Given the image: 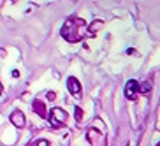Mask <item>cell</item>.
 Here are the masks:
<instances>
[{
  "label": "cell",
  "instance_id": "52a82bcc",
  "mask_svg": "<svg viewBox=\"0 0 160 146\" xmlns=\"http://www.w3.org/2000/svg\"><path fill=\"white\" fill-rule=\"evenodd\" d=\"M32 109H33V113H37L41 118H48V109H46V104L42 100L35 99L32 102Z\"/></svg>",
  "mask_w": 160,
  "mask_h": 146
},
{
  "label": "cell",
  "instance_id": "3957f363",
  "mask_svg": "<svg viewBox=\"0 0 160 146\" xmlns=\"http://www.w3.org/2000/svg\"><path fill=\"white\" fill-rule=\"evenodd\" d=\"M86 137H88V141L92 143V144H97V146H106V137L100 134L97 128H90L88 132H86Z\"/></svg>",
  "mask_w": 160,
  "mask_h": 146
},
{
  "label": "cell",
  "instance_id": "5b68a950",
  "mask_svg": "<svg viewBox=\"0 0 160 146\" xmlns=\"http://www.w3.org/2000/svg\"><path fill=\"white\" fill-rule=\"evenodd\" d=\"M11 123H12V125H14V127H25V123H27V118H25V114L21 113V111H19V109H16V111H12V113H11Z\"/></svg>",
  "mask_w": 160,
  "mask_h": 146
},
{
  "label": "cell",
  "instance_id": "6da1fadb",
  "mask_svg": "<svg viewBox=\"0 0 160 146\" xmlns=\"http://www.w3.org/2000/svg\"><path fill=\"white\" fill-rule=\"evenodd\" d=\"M60 33H62V37L65 39L67 43L74 44V43H79V41L85 39V35L88 33V27H86V23L81 18L72 16V18H69L65 21V25L62 27Z\"/></svg>",
  "mask_w": 160,
  "mask_h": 146
},
{
  "label": "cell",
  "instance_id": "7c38bea8",
  "mask_svg": "<svg viewBox=\"0 0 160 146\" xmlns=\"http://www.w3.org/2000/svg\"><path fill=\"white\" fill-rule=\"evenodd\" d=\"M48 99H49V100H55V99H57L55 92H48Z\"/></svg>",
  "mask_w": 160,
  "mask_h": 146
},
{
  "label": "cell",
  "instance_id": "7a4b0ae2",
  "mask_svg": "<svg viewBox=\"0 0 160 146\" xmlns=\"http://www.w3.org/2000/svg\"><path fill=\"white\" fill-rule=\"evenodd\" d=\"M67 118H69V114H67L62 108H53L51 111H49V114H48V120H49L53 128L63 127L65 122H67Z\"/></svg>",
  "mask_w": 160,
  "mask_h": 146
},
{
  "label": "cell",
  "instance_id": "277c9868",
  "mask_svg": "<svg viewBox=\"0 0 160 146\" xmlns=\"http://www.w3.org/2000/svg\"><path fill=\"white\" fill-rule=\"evenodd\" d=\"M137 93H139V83L136 79L127 81V85H125V97L128 100H136Z\"/></svg>",
  "mask_w": 160,
  "mask_h": 146
},
{
  "label": "cell",
  "instance_id": "9c48e42d",
  "mask_svg": "<svg viewBox=\"0 0 160 146\" xmlns=\"http://www.w3.org/2000/svg\"><path fill=\"white\" fill-rule=\"evenodd\" d=\"M151 86H153V81H151V78H148V81H144L142 85H139V92H142V93H150Z\"/></svg>",
  "mask_w": 160,
  "mask_h": 146
},
{
  "label": "cell",
  "instance_id": "8fae6325",
  "mask_svg": "<svg viewBox=\"0 0 160 146\" xmlns=\"http://www.w3.org/2000/svg\"><path fill=\"white\" fill-rule=\"evenodd\" d=\"M28 146H49V141H48V139H39V141L32 143V144H28Z\"/></svg>",
  "mask_w": 160,
  "mask_h": 146
},
{
  "label": "cell",
  "instance_id": "4fadbf2b",
  "mask_svg": "<svg viewBox=\"0 0 160 146\" xmlns=\"http://www.w3.org/2000/svg\"><path fill=\"white\" fill-rule=\"evenodd\" d=\"M157 146H160V144H157Z\"/></svg>",
  "mask_w": 160,
  "mask_h": 146
},
{
  "label": "cell",
  "instance_id": "ba28073f",
  "mask_svg": "<svg viewBox=\"0 0 160 146\" xmlns=\"http://www.w3.org/2000/svg\"><path fill=\"white\" fill-rule=\"evenodd\" d=\"M102 27H104V23L100 21V19H97V21H93V23H92V27L88 28V33H90V35H95V33L99 32Z\"/></svg>",
  "mask_w": 160,
  "mask_h": 146
},
{
  "label": "cell",
  "instance_id": "8992f818",
  "mask_svg": "<svg viewBox=\"0 0 160 146\" xmlns=\"http://www.w3.org/2000/svg\"><path fill=\"white\" fill-rule=\"evenodd\" d=\"M67 88H69V92H71L74 97H81V83L76 79L74 76H71V78L67 79Z\"/></svg>",
  "mask_w": 160,
  "mask_h": 146
},
{
  "label": "cell",
  "instance_id": "30bf717a",
  "mask_svg": "<svg viewBox=\"0 0 160 146\" xmlns=\"http://www.w3.org/2000/svg\"><path fill=\"white\" fill-rule=\"evenodd\" d=\"M74 116H76V122H78V123H81V120H83V109H81V108H76Z\"/></svg>",
  "mask_w": 160,
  "mask_h": 146
}]
</instances>
